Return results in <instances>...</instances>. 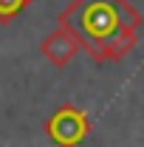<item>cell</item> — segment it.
Returning a JSON list of instances; mask_svg holds the SVG:
<instances>
[{"instance_id": "obj_1", "label": "cell", "mask_w": 144, "mask_h": 147, "mask_svg": "<svg viewBox=\"0 0 144 147\" xmlns=\"http://www.w3.org/2000/svg\"><path fill=\"white\" fill-rule=\"evenodd\" d=\"M62 23L96 57H119L136 42L141 17L127 0H73L62 11Z\"/></svg>"}, {"instance_id": "obj_2", "label": "cell", "mask_w": 144, "mask_h": 147, "mask_svg": "<svg viewBox=\"0 0 144 147\" xmlns=\"http://www.w3.org/2000/svg\"><path fill=\"white\" fill-rule=\"evenodd\" d=\"M48 133H51V139H54L57 144L76 147L85 139V133H88V119H85L79 110H73V108H62L54 119L48 122Z\"/></svg>"}, {"instance_id": "obj_3", "label": "cell", "mask_w": 144, "mask_h": 147, "mask_svg": "<svg viewBox=\"0 0 144 147\" xmlns=\"http://www.w3.org/2000/svg\"><path fill=\"white\" fill-rule=\"evenodd\" d=\"M31 0H0V20H11L14 14H20Z\"/></svg>"}]
</instances>
